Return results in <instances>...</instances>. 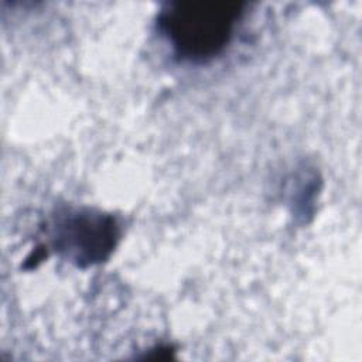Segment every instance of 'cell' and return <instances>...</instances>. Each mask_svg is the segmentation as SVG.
<instances>
[{
  "label": "cell",
  "mask_w": 362,
  "mask_h": 362,
  "mask_svg": "<svg viewBox=\"0 0 362 362\" xmlns=\"http://www.w3.org/2000/svg\"><path fill=\"white\" fill-rule=\"evenodd\" d=\"M240 16V3L174 1L161 10L158 27L178 57L204 61L226 47Z\"/></svg>",
  "instance_id": "1"
},
{
  "label": "cell",
  "mask_w": 362,
  "mask_h": 362,
  "mask_svg": "<svg viewBox=\"0 0 362 362\" xmlns=\"http://www.w3.org/2000/svg\"><path fill=\"white\" fill-rule=\"evenodd\" d=\"M119 239L113 216L93 211H69L54 225V246L78 266L105 260Z\"/></svg>",
  "instance_id": "2"
}]
</instances>
